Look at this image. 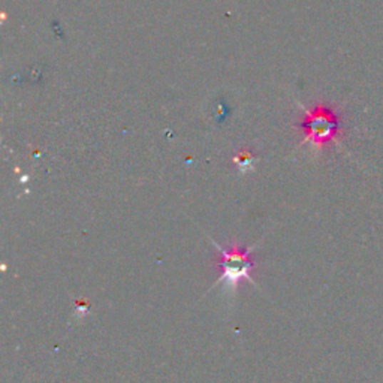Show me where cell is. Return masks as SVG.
<instances>
[{"label":"cell","mask_w":383,"mask_h":383,"mask_svg":"<svg viewBox=\"0 0 383 383\" xmlns=\"http://www.w3.org/2000/svg\"><path fill=\"white\" fill-rule=\"evenodd\" d=\"M213 242L214 249L220 253V260L218 265L220 267V277L216 282V285L225 283L228 287H237V285L241 280H247L249 283H255L252 277V270L255 267V262L252 259V253L255 247H237L233 246L229 249H223L220 244H218L214 240L210 238Z\"/></svg>","instance_id":"cell-1"}]
</instances>
